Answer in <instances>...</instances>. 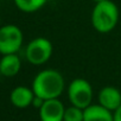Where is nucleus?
I'll return each mask as SVG.
<instances>
[{
    "instance_id": "1a4fd4ad",
    "label": "nucleus",
    "mask_w": 121,
    "mask_h": 121,
    "mask_svg": "<svg viewBox=\"0 0 121 121\" xmlns=\"http://www.w3.org/2000/svg\"><path fill=\"white\" fill-rule=\"evenodd\" d=\"M22 69V60L17 53L3 55L0 58V74L5 77L16 76Z\"/></svg>"
},
{
    "instance_id": "4468645a",
    "label": "nucleus",
    "mask_w": 121,
    "mask_h": 121,
    "mask_svg": "<svg viewBox=\"0 0 121 121\" xmlns=\"http://www.w3.org/2000/svg\"><path fill=\"white\" fill-rule=\"evenodd\" d=\"M113 121H121V106L113 112Z\"/></svg>"
},
{
    "instance_id": "7ed1b4c3",
    "label": "nucleus",
    "mask_w": 121,
    "mask_h": 121,
    "mask_svg": "<svg viewBox=\"0 0 121 121\" xmlns=\"http://www.w3.org/2000/svg\"><path fill=\"white\" fill-rule=\"evenodd\" d=\"M93 87L84 78H75L68 86V99L71 106L86 109L93 103Z\"/></svg>"
},
{
    "instance_id": "dca6fc26",
    "label": "nucleus",
    "mask_w": 121,
    "mask_h": 121,
    "mask_svg": "<svg viewBox=\"0 0 121 121\" xmlns=\"http://www.w3.org/2000/svg\"><path fill=\"white\" fill-rule=\"evenodd\" d=\"M0 27H1V24H0Z\"/></svg>"
},
{
    "instance_id": "20e7f679",
    "label": "nucleus",
    "mask_w": 121,
    "mask_h": 121,
    "mask_svg": "<svg viewBox=\"0 0 121 121\" xmlns=\"http://www.w3.org/2000/svg\"><path fill=\"white\" fill-rule=\"evenodd\" d=\"M52 52V43L45 37H37L27 44L25 49V57L29 63L33 65H42L51 58Z\"/></svg>"
},
{
    "instance_id": "ddd939ff",
    "label": "nucleus",
    "mask_w": 121,
    "mask_h": 121,
    "mask_svg": "<svg viewBox=\"0 0 121 121\" xmlns=\"http://www.w3.org/2000/svg\"><path fill=\"white\" fill-rule=\"evenodd\" d=\"M44 101H45V100H43L42 97H38V96H36V95H35V99H33V101H32V106L39 109V108L43 106Z\"/></svg>"
},
{
    "instance_id": "39448f33",
    "label": "nucleus",
    "mask_w": 121,
    "mask_h": 121,
    "mask_svg": "<svg viewBox=\"0 0 121 121\" xmlns=\"http://www.w3.org/2000/svg\"><path fill=\"white\" fill-rule=\"evenodd\" d=\"M24 35L19 26L7 24L0 27V53H17L23 46Z\"/></svg>"
},
{
    "instance_id": "2eb2a0df",
    "label": "nucleus",
    "mask_w": 121,
    "mask_h": 121,
    "mask_svg": "<svg viewBox=\"0 0 121 121\" xmlns=\"http://www.w3.org/2000/svg\"><path fill=\"white\" fill-rule=\"evenodd\" d=\"M91 1H94L95 4H97V3H101V1H104V0H91Z\"/></svg>"
},
{
    "instance_id": "0eeeda50",
    "label": "nucleus",
    "mask_w": 121,
    "mask_h": 121,
    "mask_svg": "<svg viewBox=\"0 0 121 121\" xmlns=\"http://www.w3.org/2000/svg\"><path fill=\"white\" fill-rule=\"evenodd\" d=\"M97 100L99 104L110 112H115L121 106V91L113 86H106L99 91Z\"/></svg>"
},
{
    "instance_id": "9d476101",
    "label": "nucleus",
    "mask_w": 121,
    "mask_h": 121,
    "mask_svg": "<svg viewBox=\"0 0 121 121\" xmlns=\"http://www.w3.org/2000/svg\"><path fill=\"white\" fill-rule=\"evenodd\" d=\"M83 121H113V112L101 104H90L84 109Z\"/></svg>"
},
{
    "instance_id": "423d86ee",
    "label": "nucleus",
    "mask_w": 121,
    "mask_h": 121,
    "mask_svg": "<svg viewBox=\"0 0 121 121\" xmlns=\"http://www.w3.org/2000/svg\"><path fill=\"white\" fill-rule=\"evenodd\" d=\"M65 107L59 99L45 100L39 108L40 121H63Z\"/></svg>"
},
{
    "instance_id": "f8f14e48",
    "label": "nucleus",
    "mask_w": 121,
    "mask_h": 121,
    "mask_svg": "<svg viewBox=\"0 0 121 121\" xmlns=\"http://www.w3.org/2000/svg\"><path fill=\"white\" fill-rule=\"evenodd\" d=\"M84 109H81L75 106H70L65 108L63 121H83Z\"/></svg>"
},
{
    "instance_id": "6e6552de",
    "label": "nucleus",
    "mask_w": 121,
    "mask_h": 121,
    "mask_svg": "<svg viewBox=\"0 0 121 121\" xmlns=\"http://www.w3.org/2000/svg\"><path fill=\"white\" fill-rule=\"evenodd\" d=\"M35 99V93L32 88L25 87V86H18L16 87L11 94H10V101L11 103L20 109L27 108L32 106V101Z\"/></svg>"
},
{
    "instance_id": "f03ea898",
    "label": "nucleus",
    "mask_w": 121,
    "mask_h": 121,
    "mask_svg": "<svg viewBox=\"0 0 121 121\" xmlns=\"http://www.w3.org/2000/svg\"><path fill=\"white\" fill-rule=\"evenodd\" d=\"M119 17L120 12L116 4L112 0H104L95 4L90 20L95 31L100 33H109L117 25Z\"/></svg>"
},
{
    "instance_id": "9b49d317",
    "label": "nucleus",
    "mask_w": 121,
    "mask_h": 121,
    "mask_svg": "<svg viewBox=\"0 0 121 121\" xmlns=\"http://www.w3.org/2000/svg\"><path fill=\"white\" fill-rule=\"evenodd\" d=\"M18 10L25 13H33L43 9L48 0H13Z\"/></svg>"
},
{
    "instance_id": "f257e3e1",
    "label": "nucleus",
    "mask_w": 121,
    "mask_h": 121,
    "mask_svg": "<svg viewBox=\"0 0 121 121\" xmlns=\"http://www.w3.org/2000/svg\"><path fill=\"white\" fill-rule=\"evenodd\" d=\"M65 89L63 75L55 69H44L39 71L32 81V90L36 96L43 100L59 99Z\"/></svg>"
}]
</instances>
